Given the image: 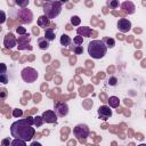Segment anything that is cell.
Here are the masks:
<instances>
[{
    "instance_id": "16",
    "label": "cell",
    "mask_w": 146,
    "mask_h": 146,
    "mask_svg": "<svg viewBox=\"0 0 146 146\" xmlns=\"http://www.w3.org/2000/svg\"><path fill=\"white\" fill-rule=\"evenodd\" d=\"M38 46H39V48H40L41 50H46V49L49 48V41L46 40L44 36H43V38H39V39H38Z\"/></svg>"
},
{
    "instance_id": "4",
    "label": "cell",
    "mask_w": 146,
    "mask_h": 146,
    "mask_svg": "<svg viewBox=\"0 0 146 146\" xmlns=\"http://www.w3.org/2000/svg\"><path fill=\"white\" fill-rule=\"evenodd\" d=\"M89 133H90V130L87 124L80 123L73 128V135L78 138V140L80 143H84L87 140V138L89 137Z\"/></svg>"
},
{
    "instance_id": "15",
    "label": "cell",
    "mask_w": 146,
    "mask_h": 146,
    "mask_svg": "<svg viewBox=\"0 0 146 146\" xmlns=\"http://www.w3.org/2000/svg\"><path fill=\"white\" fill-rule=\"evenodd\" d=\"M44 39H46V40H48L49 42L55 40V32H54V27H48V29H46V31H44Z\"/></svg>"
},
{
    "instance_id": "30",
    "label": "cell",
    "mask_w": 146,
    "mask_h": 146,
    "mask_svg": "<svg viewBox=\"0 0 146 146\" xmlns=\"http://www.w3.org/2000/svg\"><path fill=\"white\" fill-rule=\"evenodd\" d=\"M107 5H108L111 8H116V7L119 6V2H117V1H108Z\"/></svg>"
},
{
    "instance_id": "22",
    "label": "cell",
    "mask_w": 146,
    "mask_h": 146,
    "mask_svg": "<svg viewBox=\"0 0 146 146\" xmlns=\"http://www.w3.org/2000/svg\"><path fill=\"white\" fill-rule=\"evenodd\" d=\"M80 23H81V19H80L79 16H72L71 17V24L72 25L78 26V25H80Z\"/></svg>"
},
{
    "instance_id": "7",
    "label": "cell",
    "mask_w": 146,
    "mask_h": 146,
    "mask_svg": "<svg viewBox=\"0 0 146 146\" xmlns=\"http://www.w3.org/2000/svg\"><path fill=\"white\" fill-rule=\"evenodd\" d=\"M55 113L57 114V116L59 117H64L68 114V106L66 103L64 102H58L55 104Z\"/></svg>"
},
{
    "instance_id": "8",
    "label": "cell",
    "mask_w": 146,
    "mask_h": 146,
    "mask_svg": "<svg viewBox=\"0 0 146 146\" xmlns=\"http://www.w3.org/2000/svg\"><path fill=\"white\" fill-rule=\"evenodd\" d=\"M117 29L122 33H127L131 30V22L127 18H120L117 21Z\"/></svg>"
},
{
    "instance_id": "17",
    "label": "cell",
    "mask_w": 146,
    "mask_h": 146,
    "mask_svg": "<svg viewBox=\"0 0 146 146\" xmlns=\"http://www.w3.org/2000/svg\"><path fill=\"white\" fill-rule=\"evenodd\" d=\"M107 102H108V104H110V107H113V108H116V107H119V105H120V99H119L116 96H111Z\"/></svg>"
},
{
    "instance_id": "35",
    "label": "cell",
    "mask_w": 146,
    "mask_h": 146,
    "mask_svg": "<svg viewBox=\"0 0 146 146\" xmlns=\"http://www.w3.org/2000/svg\"><path fill=\"white\" fill-rule=\"evenodd\" d=\"M137 146H146V144H140V145H137Z\"/></svg>"
},
{
    "instance_id": "21",
    "label": "cell",
    "mask_w": 146,
    "mask_h": 146,
    "mask_svg": "<svg viewBox=\"0 0 146 146\" xmlns=\"http://www.w3.org/2000/svg\"><path fill=\"white\" fill-rule=\"evenodd\" d=\"M11 146H26V141L22 139H14L11 143Z\"/></svg>"
},
{
    "instance_id": "5",
    "label": "cell",
    "mask_w": 146,
    "mask_h": 146,
    "mask_svg": "<svg viewBox=\"0 0 146 146\" xmlns=\"http://www.w3.org/2000/svg\"><path fill=\"white\" fill-rule=\"evenodd\" d=\"M21 76L23 79L24 82H27V83H32L34 81H36L39 74H38V71L33 67H24L21 72Z\"/></svg>"
},
{
    "instance_id": "28",
    "label": "cell",
    "mask_w": 146,
    "mask_h": 146,
    "mask_svg": "<svg viewBox=\"0 0 146 146\" xmlns=\"http://www.w3.org/2000/svg\"><path fill=\"white\" fill-rule=\"evenodd\" d=\"M116 83H117V79L115 76H111L108 79V84L110 86H116Z\"/></svg>"
},
{
    "instance_id": "13",
    "label": "cell",
    "mask_w": 146,
    "mask_h": 146,
    "mask_svg": "<svg viewBox=\"0 0 146 146\" xmlns=\"http://www.w3.org/2000/svg\"><path fill=\"white\" fill-rule=\"evenodd\" d=\"M49 21H50V19H49L46 15H42V16H40V17L38 18V26H39V27H44V29L47 27V29H48L49 23H50Z\"/></svg>"
},
{
    "instance_id": "11",
    "label": "cell",
    "mask_w": 146,
    "mask_h": 146,
    "mask_svg": "<svg viewBox=\"0 0 146 146\" xmlns=\"http://www.w3.org/2000/svg\"><path fill=\"white\" fill-rule=\"evenodd\" d=\"M3 44H5L6 48H8V49L14 48V47L16 46V39H15V36H14L11 33H7L6 36H5V39H3Z\"/></svg>"
},
{
    "instance_id": "1",
    "label": "cell",
    "mask_w": 146,
    "mask_h": 146,
    "mask_svg": "<svg viewBox=\"0 0 146 146\" xmlns=\"http://www.w3.org/2000/svg\"><path fill=\"white\" fill-rule=\"evenodd\" d=\"M33 125H34V117L32 116L17 120L10 125V135L15 139L30 141L35 135V129L33 128Z\"/></svg>"
},
{
    "instance_id": "3",
    "label": "cell",
    "mask_w": 146,
    "mask_h": 146,
    "mask_svg": "<svg viewBox=\"0 0 146 146\" xmlns=\"http://www.w3.org/2000/svg\"><path fill=\"white\" fill-rule=\"evenodd\" d=\"M62 5H63V1H47L46 3H43L44 15L49 19H52V18L57 17L60 14Z\"/></svg>"
},
{
    "instance_id": "9",
    "label": "cell",
    "mask_w": 146,
    "mask_h": 146,
    "mask_svg": "<svg viewBox=\"0 0 146 146\" xmlns=\"http://www.w3.org/2000/svg\"><path fill=\"white\" fill-rule=\"evenodd\" d=\"M41 116L43 117V121L46 123H55L57 121V114L55 113V111H51V110L44 111Z\"/></svg>"
},
{
    "instance_id": "32",
    "label": "cell",
    "mask_w": 146,
    "mask_h": 146,
    "mask_svg": "<svg viewBox=\"0 0 146 146\" xmlns=\"http://www.w3.org/2000/svg\"><path fill=\"white\" fill-rule=\"evenodd\" d=\"M0 13H1V16H2V18L0 19V24H3V23H5V21H6V15H5V13H3L2 10H1Z\"/></svg>"
},
{
    "instance_id": "34",
    "label": "cell",
    "mask_w": 146,
    "mask_h": 146,
    "mask_svg": "<svg viewBox=\"0 0 146 146\" xmlns=\"http://www.w3.org/2000/svg\"><path fill=\"white\" fill-rule=\"evenodd\" d=\"M30 146H42V145H41L40 143H38V141H33V143H32Z\"/></svg>"
},
{
    "instance_id": "24",
    "label": "cell",
    "mask_w": 146,
    "mask_h": 146,
    "mask_svg": "<svg viewBox=\"0 0 146 146\" xmlns=\"http://www.w3.org/2000/svg\"><path fill=\"white\" fill-rule=\"evenodd\" d=\"M22 114H23V111L21 108H14L13 110V116L14 117H19V116H22Z\"/></svg>"
},
{
    "instance_id": "19",
    "label": "cell",
    "mask_w": 146,
    "mask_h": 146,
    "mask_svg": "<svg viewBox=\"0 0 146 146\" xmlns=\"http://www.w3.org/2000/svg\"><path fill=\"white\" fill-rule=\"evenodd\" d=\"M103 41H104V43L106 44L107 48H113V47L115 46V41H114V39H112V38L105 36V38H103Z\"/></svg>"
},
{
    "instance_id": "12",
    "label": "cell",
    "mask_w": 146,
    "mask_h": 146,
    "mask_svg": "<svg viewBox=\"0 0 146 146\" xmlns=\"http://www.w3.org/2000/svg\"><path fill=\"white\" fill-rule=\"evenodd\" d=\"M121 8L125 13H128V14H133L135 13V9H136L133 2H131V1H124V2H122L121 3Z\"/></svg>"
},
{
    "instance_id": "18",
    "label": "cell",
    "mask_w": 146,
    "mask_h": 146,
    "mask_svg": "<svg viewBox=\"0 0 146 146\" xmlns=\"http://www.w3.org/2000/svg\"><path fill=\"white\" fill-rule=\"evenodd\" d=\"M59 42H60V44H62V46H64V47H67V46H70V44H71L72 40H71V38H70L67 34H63V35L60 36V40H59Z\"/></svg>"
},
{
    "instance_id": "6",
    "label": "cell",
    "mask_w": 146,
    "mask_h": 146,
    "mask_svg": "<svg viewBox=\"0 0 146 146\" xmlns=\"http://www.w3.org/2000/svg\"><path fill=\"white\" fill-rule=\"evenodd\" d=\"M17 18H19L21 23L23 24H31L33 21V14L30 9L22 8V9H18L17 11Z\"/></svg>"
},
{
    "instance_id": "33",
    "label": "cell",
    "mask_w": 146,
    "mask_h": 146,
    "mask_svg": "<svg viewBox=\"0 0 146 146\" xmlns=\"http://www.w3.org/2000/svg\"><path fill=\"white\" fill-rule=\"evenodd\" d=\"M6 96H7V90L5 88H2L1 89V98L3 99V98H6Z\"/></svg>"
},
{
    "instance_id": "2",
    "label": "cell",
    "mask_w": 146,
    "mask_h": 146,
    "mask_svg": "<svg viewBox=\"0 0 146 146\" xmlns=\"http://www.w3.org/2000/svg\"><path fill=\"white\" fill-rule=\"evenodd\" d=\"M107 52V47L104 43L103 40H92L88 44V54L95 58V59H100L103 58Z\"/></svg>"
},
{
    "instance_id": "23",
    "label": "cell",
    "mask_w": 146,
    "mask_h": 146,
    "mask_svg": "<svg viewBox=\"0 0 146 146\" xmlns=\"http://www.w3.org/2000/svg\"><path fill=\"white\" fill-rule=\"evenodd\" d=\"M73 42H74L75 46H81L82 42H83V38H82L81 35H76V36L73 39Z\"/></svg>"
},
{
    "instance_id": "14",
    "label": "cell",
    "mask_w": 146,
    "mask_h": 146,
    "mask_svg": "<svg viewBox=\"0 0 146 146\" xmlns=\"http://www.w3.org/2000/svg\"><path fill=\"white\" fill-rule=\"evenodd\" d=\"M76 33L78 35H81V36H90L91 34V29L90 27H87V26H83V27H78L76 29Z\"/></svg>"
},
{
    "instance_id": "27",
    "label": "cell",
    "mask_w": 146,
    "mask_h": 146,
    "mask_svg": "<svg viewBox=\"0 0 146 146\" xmlns=\"http://www.w3.org/2000/svg\"><path fill=\"white\" fill-rule=\"evenodd\" d=\"M13 140H10V138H3L1 140V146H11Z\"/></svg>"
},
{
    "instance_id": "31",
    "label": "cell",
    "mask_w": 146,
    "mask_h": 146,
    "mask_svg": "<svg viewBox=\"0 0 146 146\" xmlns=\"http://www.w3.org/2000/svg\"><path fill=\"white\" fill-rule=\"evenodd\" d=\"M18 6H21V7H23V8H25L24 6H27L29 5V0H25V1H17L16 2Z\"/></svg>"
},
{
    "instance_id": "25",
    "label": "cell",
    "mask_w": 146,
    "mask_h": 146,
    "mask_svg": "<svg viewBox=\"0 0 146 146\" xmlns=\"http://www.w3.org/2000/svg\"><path fill=\"white\" fill-rule=\"evenodd\" d=\"M73 51L75 55H81L83 52V48H82V46H75L73 48Z\"/></svg>"
},
{
    "instance_id": "29",
    "label": "cell",
    "mask_w": 146,
    "mask_h": 146,
    "mask_svg": "<svg viewBox=\"0 0 146 146\" xmlns=\"http://www.w3.org/2000/svg\"><path fill=\"white\" fill-rule=\"evenodd\" d=\"M16 32L18 34H26V29L23 26H18V27H16Z\"/></svg>"
},
{
    "instance_id": "20",
    "label": "cell",
    "mask_w": 146,
    "mask_h": 146,
    "mask_svg": "<svg viewBox=\"0 0 146 146\" xmlns=\"http://www.w3.org/2000/svg\"><path fill=\"white\" fill-rule=\"evenodd\" d=\"M43 117L42 116H39V115H36V116H34V125L36 127V128H39V127H41L42 124H43Z\"/></svg>"
},
{
    "instance_id": "26",
    "label": "cell",
    "mask_w": 146,
    "mask_h": 146,
    "mask_svg": "<svg viewBox=\"0 0 146 146\" xmlns=\"http://www.w3.org/2000/svg\"><path fill=\"white\" fill-rule=\"evenodd\" d=\"M0 82L2 84H6L8 82V76H7V73H1L0 74Z\"/></svg>"
},
{
    "instance_id": "10",
    "label": "cell",
    "mask_w": 146,
    "mask_h": 146,
    "mask_svg": "<svg viewBox=\"0 0 146 146\" xmlns=\"http://www.w3.org/2000/svg\"><path fill=\"white\" fill-rule=\"evenodd\" d=\"M97 112H98L99 119H103V120H106V119H108V117L112 116V110H111L110 106H107V105L100 106Z\"/></svg>"
}]
</instances>
